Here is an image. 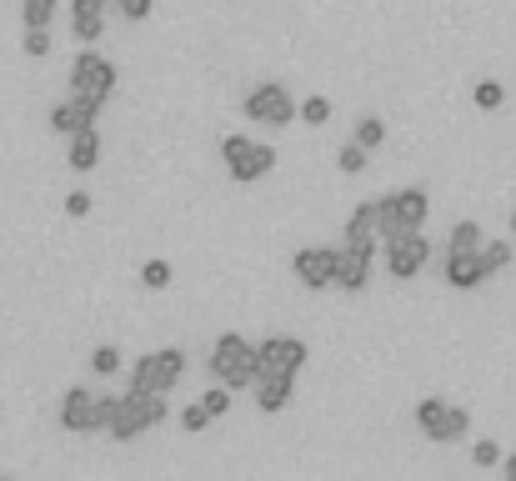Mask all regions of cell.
Wrapping results in <instances>:
<instances>
[{"label":"cell","mask_w":516,"mask_h":481,"mask_svg":"<svg viewBox=\"0 0 516 481\" xmlns=\"http://www.w3.org/2000/svg\"><path fill=\"white\" fill-rule=\"evenodd\" d=\"M166 421V396L156 391H136L126 386L121 396H111V416H106V436L111 441H136L146 431H156Z\"/></svg>","instance_id":"cell-1"},{"label":"cell","mask_w":516,"mask_h":481,"mask_svg":"<svg viewBox=\"0 0 516 481\" xmlns=\"http://www.w3.org/2000/svg\"><path fill=\"white\" fill-rule=\"evenodd\" d=\"M206 366H211V376H216L221 386L246 391V386H256V376H261V351H256V341H246L241 331H221Z\"/></svg>","instance_id":"cell-2"},{"label":"cell","mask_w":516,"mask_h":481,"mask_svg":"<svg viewBox=\"0 0 516 481\" xmlns=\"http://www.w3.org/2000/svg\"><path fill=\"white\" fill-rule=\"evenodd\" d=\"M426 216H431L426 191H421V186H401V191H391V196H381V201H376V236H381V241H391V236L421 231V226H426Z\"/></svg>","instance_id":"cell-3"},{"label":"cell","mask_w":516,"mask_h":481,"mask_svg":"<svg viewBox=\"0 0 516 481\" xmlns=\"http://www.w3.org/2000/svg\"><path fill=\"white\" fill-rule=\"evenodd\" d=\"M221 161H226V176H231V181L256 186L261 176L276 171V146L251 141V136H226V141H221Z\"/></svg>","instance_id":"cell-4"},{"label":"cell","mask_w":516,"mask_h":481,"mask_svg":"<svg viewBox=\"0 0 516 481\" xmlns=\"http://www.w3.org/2000/svg\"><path fill=\"white\" fill-rule=\"evenodd\" d=\"M186 376V351L181 346H161V351H146L141 361H131V386L136 391H156V396H171Z\"/></svg>","instance_id":"cell-5"},{"label":"cell","mask_w":516,"mask_h":481,"mask_svg":"<svg viewBox=\"0 0 516 481\" xmlns=\"http://www.w3.org/2000/svg\"><path fill=\"white\" fill-rule=\"evenodd\" d=\"M241 111H246V121H256V126H271V131H281V126H291L296 121V111H301V101L281 86V81H261L246 101H241Z\"/></svg>","instance_id":"cell-6"},{"label":"cell","mask_w":516,"mask_h":481,"mask_svg":"<svg viewBox=\"0 0 516 481\" xmlns=\"http://www.w3.org/2000/svg\"><path fill=\"white\" fill-rule=\"evenodd\" d=\"M416 426H421L426 441L451 446V441H461V436L471 431V411H466V406H451V401H441V396H426V401H416Z\"/></svg>","instance_id":"cell-7"},{"label":"cell","mask_w":516,"mask_h":481,"mask_svg":"<svg viewBox=\"0 0 516 481\" xmlns=\"http://www.w3.org/2000/svg\"><path fill=\"white\" fill-rule=\"evenodd\" d=\"M106 416H111V396L101 391H86V386H71L61 396V426L71 436H91V431H106Z\"/></svg>","instance_id":"cell-8"},{"label":"cell","mask_w":516,"mask_h":481,"mask_svg":"<svg viewBox=\"0 0 516 481\" xmlns=\"http://www.w3.org/2000/svg\"><path fill=\"white\" fill-rule=\"evenodd\" d=\"M116 81H121V71H116V61H106V56H96L91 46L71 61V91L76 96H96V101H111L116 96Z\"/></svg>","instance_id":"cell-9"},{"label":"cell","mask_w":516,"mask_h":481,"mask_svg":"<svg viewBox=\"0 0 516 481\" xmlns=\"http://www.w3.org/2000/svg\"><path fill=\"white\" fill-rule=\"evenodd\" d=\"M426 261H431V241H426L421 231H406V236H391V241H386V271H391L396 281H416V276L426 271Z\"/></svg>","instance_id":"cell-10"},{"label":"cell","mask_w":516,"mask_h":481,"mask_svg":"<svg viewBox=\"0 0 516 481\" xmlns=\"http://www.w3.org/2000/svg\"><path fill=\"white\" fill-rule=\"evenodd\" d=\"M336 266H341V246H301V251L291 256L296 281H301V286H311V291L336 286Z\"/></svg>","instance_id":"cell-11"},{"label":"cell","mask_w":516,"mask_h":481,"mask_svg":"<svg viewBox=\"0 0 516 481\" xmlns=\"http://www.w3.org/2000/svg\"><path fill=\"white\" fill-rule=\"evenodd\" d=\"M101 106L106 101H96V96H66L61 106H51V131H61V136H76V131H86V126H96V116H101Z\"/></svg>","instance_id":"cell-12"},{"label":"cell","mask_w":516,"mask_h":481,"mask_svg":"<svg viewBox=\"0 0 516 481\" xmlns=\"http://www.w3.org/2000/svg\"><path fill=\"white\" fill-rule=\"evenodd\" d=\"M256 351H261V371H301L311 356V346L301 336H266V341H256Z\"/></svg>","instance_id":"cell-13"},{"label":"cell","mask_w":516,"mask_h":481,"mask_svg":"<svg viewBox=\"0 0 516 481\" xmlns=\"http://www.w3.org/2000/svg\"><path fill=\"white\" fill-rule=\"evenodd\" d=\"M441 281H446L451 291H476L481 281H491L486 266H481V246H476V251H446V261H441Z\"/></svg>","instance_id":"cell-14"},{"label":"cell","mask_w":516,"mask_h":481,"mask_svg":"<svg viewBox=\"0 0 516 481\" xmlns=\"http://www.w3.org/2000/svg\"><path fill=\"white\" fill-rule=\"evenodd\" d=\"M251 391H256V406L266 416H276V411H286L296 401V371H261Z\"/></svg>","instance_id":"cell-15"},{"label":"cell","mask_w":516,"mask_h":481,"mask_svg":"<svg viewBox=\"0 0 516 481\" xmlns=\"http://www.w3.org/2000/svg\"><path fill=\"white\" fill-rule=\"evenodd\" d=\"M371 261H376V246H341L336 286H341V291H366V281H371Z\"/></svg>","instance_id":"cell-16"},{"label":"cell","mask_w":516,"mask_h":481,"mask_svg":"<svg viewBox=\"0 0 516 481\" xmlns=\"http://www.w3.org/2000/svg\"><path fill=\"white\" fill-rule=\"evenodd\" d=\"M106 6L111 0H71V31H76V41H101V31H106Z\"/></svg>","instance_id":"cell-17"},{"label":"cell","mask_w":516,"mask_h":481,"mask_svg":"<svg viewBox=\"0 0 516 481\" xmlns=\"http://www.w3.org/2000/svg\"><path fill=\"white\" fill-rule=\"evenodd\" d=\"M66 166L81 171V176L101 166V131H96V126H86V131L71 136V156H66Z\"/></svg>","instance_id":"cell-18"},{"label":"cell","mask_w":516,"mask_h":481,"mask_svg":"<svg viewBox=\"0 0 516 481\" xmlns=\"http://www.w3.org/2000/svg\"><path fill=\"white\" fill-rule=\"evenodd\" d=\"M341 241H346V246H376V201H361V206L346 216Z\"/></svg>","instance_id":"cell-19"},{"label":"cell","mask_w":516,"mask_h":481,"mask_svg":"<svg viewBox=\"0 0 516 481\" xmlns=\"http://www.w3.org/2000/svg\"><path fill=\"white\" fill-rule=\"evenodd\" d=\"M56 6H61V0H21V21H26V31H51Z\"/></svg>","instance_id":"cell-20"},{"label":"cell","mask_w":516,"mask_h":481,"mask_svg":"<svg viewBox=\"0 0 516 481\" xmlns=\"http://www.w3.org/2000/svg\"><path fill=\"white\" fill-rule=\"evenodd\" d=\"M351 141H356V146H366V151H381V146H386V121H381V116H361Z\"/></svg>","instance_id":"cell-21"},{"label":"cell","mask_w":516,"mask_h":481,"mask_svg":"<svg viewBox=\"0 0 516 481\" xmlns=\"http://www.w3.org/2000/svg\"><path fill=\"white\" fill-rule=\"evenodd\" d=\"M511 261H516V246H511V241H486V246H481V266H486V276L506 271Z\"/></svg>","instance_id":"cell-22"},{"label":"cell","mask_w":516,"mask_h":481,"mask_svg":"<svg viewBox=\"0 0 516 481\" xmlns=\"http://www.w3.org/2000/svg\"><path fill=\"white\" fill-rule=\"evenodd\" d=\"M471 101H476V111H501L506 106V86L501 81H476Z\"/></svg>","instance_id":"cell-23"},{"label":"cell","mask_w":516,"mask_h":481,"mask_svg":"<svg viewBox=\"0 0 516 481\" xmlns=\"http://www.w3.org/2000/svg\"><path fill=\"white\" fill-rule=\"evenodd\" d=\"M446 241H451V246H446V251H476V246H481V241H486V236H481V226H476V221H456V226H451V236H446Z\"/></svg>","instance_id":"cell-24"},{"label":"cell","mask_w":516,"mask_h":481,"mask_svg":"<svg viewBox=\"0 0 516 481\" xmlns=\"http://www.w3.org/2000/svg\"><path fill=\"white\" fill-rule=\"evenodd\" d=\"M296 121H301V126H326V121H331V101H326V96H306L301 111H296Z\"/></svg>","instance_id":"cell-25"},{"label":"cell","mask_w":516,"mask_h":481,"mask_svg":"<svg viewBox=\"0 0 516 481\" xmlns=\"http://www.w3.org/2000/svg\"><path fill=\"white\" fill-rule=\"evenodd\" d=\"M171 281H176L171 261H146V266H141V286H146V291H166Z\"/></svg>","instance_id":"cell-26"},{"label":"cell","mask_w":516,"mask_h":481,"mask_svg":"<svg viewBox=\"0 0 516 481\" xmlns=\"http://www.w3.org/2000/svg\"><path fill=\"white\" fill-rule=\"evenodd\" d=\"M366 156H371L366 146H356V141H346V146L336 151V166H341L346 176H361V171H366Z\"/></svg>","instance_id":"cell-27"},{"label":"cell","mask_w":516,"mask_h":481,"mask_svg":"<svg viewBox=\"0 0 516 481\" xmlns=\"http://www.w3.org/2000/svg\"><path fill=\"white\" fill-rule=\"evenodd\" d=\"M91 371H96V376H116V371H121V351H116V346H96V351H91Z\"/></svg>","instance_id":"cell-28"},{"label":"cell","mask_w":516,"mask_h":481,"mask_svg":"<svg viewBox=\"0 0 516 481\" xmlns=\"http://www.w3.org/2000/svg\"><path fill=\"white\" fill-rule=\"evenodd\" d=\"M211 421H216V416H211V411H206L201 401H191V406L181 411V431H191V436H201V431H206Z\"/></svg>","instance_id":"cell-29"},{"label":"cell","mask_w":516,"mask_h":481,"mask_svg":"<svg viewBox=\"0 0 516 481\" xmlns=\"http://www.w3.org/2000/svg\"><path fill=\"white\" fill-rule=\"evenodd\" d=\"M116 11H121V21L141 26V21H151V11H156V0H116Z\"/></svg>","instance_id":"cell-30"},{"label":"cell","mask_w":516,"mask_h":481,"mask_svg":"<svg viewBox=\"0 0 516 481\" xmlns=\"http://www.w3.org/2000/svg\"><path fill=\"white\" fill-rule=\"evenodd\" d=\"M201 406H206V411L221 421V416L231 411V386H211V391H201Z\"/></svg>","instance_id":"cell-31"},{"label":"cell","mask_w":516,"mask_h":481,"mask_svg":"<svg viewBox=\"0 0 516 481\" xmlns=\"http://www.w3.org/2000/svg\"><path fill=\"white\" fill-rule=\"evenodd\" d=\"M471 461L491 471V466H501V446H496V441H476V446H471Z\"/></svg>","instance_id":"cell-32"},{"label":"cell","mask_w":516,"mask_h":481,"mask_svg":"<svg viewBox=\"0 0 516 481\" xmlns=\"http://www.w3.org/2000/svg\"><path fill=\"white\" fill-rule=\"evenodd\" d=\"M21 46H26V56H46L51 51V31H26Z\"/></svg>","instance_id":"cell-33"},{"label":"cell","mask_w":516,"mask_h":481,"mask_svg":"<svg viewBox=\"0 0 516 481\" xmlns=\"http://www.w3.org/2000/svg\"><path fill=\"white\" fill-rule=\"evenodd\" d=\"M86 211H91V196H86V191H71V196H66V216H86Z\"/></svg>","instance_id":"cell-34"},{"label":"cell","mask_w":516,"mask_h":481,"mask_svg":"<svg viewBox=\"0 0 516 481\" xmlns=\"http://www.w3.org/2000/svg\"><path fill=\"white\" fill-rule=\"evenodd\" d=\"M501 476H506V481H516V456H501Z\"/></svg>","instance_id":"cell-35"},{"label":"cell","mask_w":516,"mask_h":481,"mask_svg":"<svg viewBox=\"0 0 516 481\" xmlns=\"http://www.w3.org/2000/svg\"><path fill=\"white\" fill-rule=\"evenodd\" d=\"M511 241H516V211H511Z\"/></svg>","instance_id":"cell-36"},{"label":"cell","mask_w":516,"mask_h":481,"mask_svg":"<svg viewBox=\"0 0 516 481\" xmlns=\"http://www.w3.org/2000/svg\"><path fill=\"white\" fill-rule=\"evenodd\" d=\"M111 6H116V0H111Z\"/></svg>","instance_id":"cell-37"}]
</instances>
